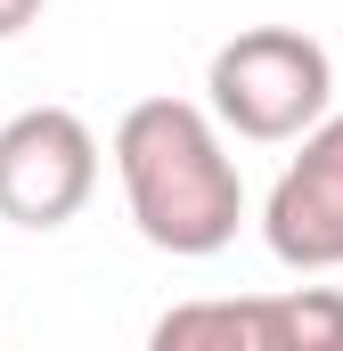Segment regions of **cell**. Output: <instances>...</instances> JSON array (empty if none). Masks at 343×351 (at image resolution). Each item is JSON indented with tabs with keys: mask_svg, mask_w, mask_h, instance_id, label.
Instances as JSON below:
<instances>
[{
	"mask_svg": "<svg viewBox=\"0 0 343 351\" xmlns=\"http://www.w3.org/2000/svg\"><path fill=\"white\" fill-rule=\"evenodd\" d=\"M204 90H213V114H221L237 139L278 147V139H303L311 123H327L335 66H327V49H319L311 33H294V25H254V33H237V41L213 49Z\"/></svg>",
	"mask_w": 343,
	"mask_h": 351,
	"instance_id": "cell-2",
	"label": "cell"
},
{
	"mask_svg": "<svg viewBox=\"0 0 343 351\" xmlns=\"http://www.w3.org/2000/svg\"><path fill=\"white\" fill-rule=\"evenodd\" d=\"M98 188V139L74 106H25L0 123V221L66 229Z\"/></svg>",
	"mask_w": 343,
	"mask_h": 351,
	"instance_id": "cell-3",
	"label": "cell"
},
{
	"mask_svg": "<svg viewBox=\"0 0 343 351\" xmlns=\"http://www.w3.org/2000/svg\"><path fill=\"white\" fill-rule=\"evenodd\" d=\"M115 172L131 196V221L156 254L204 262L246 221V180L221 147V114L188 98H139L115 123Z\"/></svg>",
	"mask_w": 343,
	"mask_h": 351,
	"instance_id": "cell-1",
	"label": "cell"
},
{
	"mask_svg": "<svg viewBox=\"0 0 343 351\" xmlns=\"http://www.w3.org/2000/svg\"><path fill=\"white\" fill-rule=\"evenodd\" d=\"M156 351H286L278 343V294L180 302V311L156 319Z\"/></svg>",
	"mask_w": 343,
	"mask_h": 351,
	"instance_id": "cell-5",
	"label": "cell"
},
{
	"mask_svg": "<svg viewBox=\"0 0 343 351\" xmlns=\"http://www.w3.org/2000/svg\"><path fill=\"white\" fill-rule=\"evenodd\" d=\"M33 16H41V0H0V41H8V33H25Z\"/></svg>",
	"mask_w": 343,
	"mask_h": 351,
	"instance_id": "cell-7",
	"label": "cell"
},
{
	"mask_svg": "<svg viewBox=\"0 0 343 351\" xmlns=\"http://www.w3.org/2000/svg\"><path fill=\"white\" fill-rule=\"evenodd\" d=\"M278 343L286 351H343V294L335 286L278 294Z\"/></svg>",
	"mask_w": 343,
	"mask_h": 351,
	"instance_id": "cell-6",
	"label": "cell"
},
{
	"mask_svg": "<svg viewBox=\"0 0 343 351\" xmlns=\"http://www.w3.org/2000/svg\"><path fill=\"white\" fill-rule=\"evenodd\" d=\"M261 237L286 269H343V114L303 131V156L261 204Z\"/></svg>",
	"mask_w": 343,
	"mask_h": 351,
	"instance_id": "cell-4",
	"label": "cell"
}]
</instances>
